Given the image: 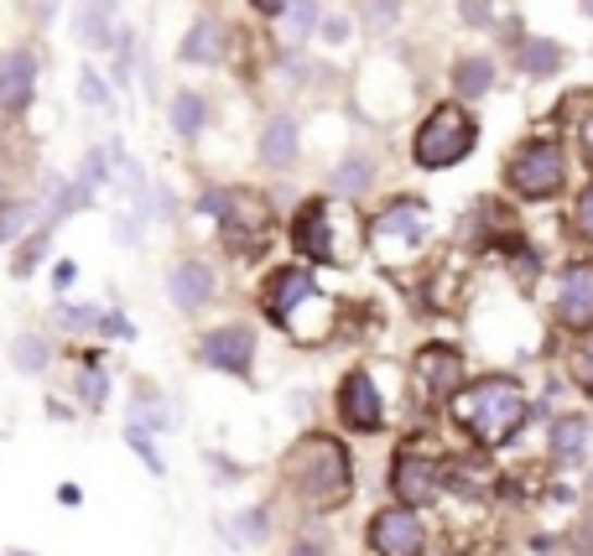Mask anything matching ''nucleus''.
Segmentation results:
<instances>
[{
    "label": "nucleus",
    "mask_w": 593,
    "mask_h": 556,
    "mask_svg": "<svg viewBox=\"0 0 593 556\" xmlns=\"http://www.w3.org/2000/svg\"><path fill=\"white\" fill-rule=\"evenodd\" d=\"M448 417L479 442V447H505V442L516 437L531 417V400H526L521 380H510V374H484L474 385H464V391L448 400Z\"/></svg>",
    "instance_id": "f257e3e1"
},
{
    "label": "nucleus",
    "mask_w": 593,
    "mask_h": 556,
    "mask_svg": "<svg viewBox=\"0 0 593 556\" xmlns=\"http://www.w3.org/2000/svg\"><path fill=\"white\" fill-rule=\"evenodd\" d=\"M286 473H292V484L302 489V499L312 510H338L355 494V464H349L344 442L323 437V432H308L286 453Z\"/></svg>",
    "instance_id": "f03ea898"
},
{
    "label": "nucleus",
    "mask_w": 593,
    "mask_h": 556,
    "mask_svg": "<svg viewBox=\"0 0 593 556\" xmlns=\"http://www.w3.org/2000/svg\"><path fill=\"white\" fill-rule=\"evenodd\" d=\"M474 140H479V125L464 104H437L422 120L417 140H411V157H417V166H428V172H443V166L464 162L474 151Z\"/></svg>",
    "instance_id": "7ed1b4c3"
},
{
    "label": "nucleus",
    "mask_w": 593,
    "mask_h": 556,
    "mask_svg": "<svg viewBox=\"0 0 593 556\" xmlns=\"http://www.w3.org/2000/svg\"><path fill=\"white\" fill-rule=\"evenodd\" d=\"M563 177H568V162H563V146H557V140H526V146H516V157L505 162L510 193H521L531 203L557 198V193H563Z\"/></svg>",
    "instance_id": "20e7f679"
},
{
    "label": "nucleus",
    "mask_w": 593,
    "mask_h": 556,
    "mask_svg": "<svg viewBox=\"0 0 593 556\" xmlns=\"http://www.w3.org/2000/svg\"><path fill=\"white\" fill-rule=\"evenodd\" d=\"M411 380L428 400H453L464 391V354L453 344H422L411 354Z\"/></svg>",
    "instance_id": "39448f33"
},
{
    "label": "nucleus",
    "mask_w": 593,
    "mask_h": 556,
    "mask_svg": "<svg viewBox=\"0 0 593 556\" xmlns=\"http://www.w3.org/2000/svg\"><path fill=\"white\" fill-rule=\"evenodd\" d=\"M391 494H396V505H411V510H428L437 505V494H443V464H432L422 453H396V464H391Z\"/></svg>",
    "instance_id": "423d86ee"
},
{
    "label": "nucleus",
    "mask_w": 593,
    "mask_h": 556,
    "mask_svg": "<svg viewBox=\"0 0 593 556\" xmlns=\"http://www.w3.org/2000/svg\"><path fill=\"white\" fill-rule=\"evenodd\" d=\"M198 365L219 374H250L256 365V333L245 323H224L198 338Z\"/></svg>",
    "instance_id": "0eeeda50"
},
{
    "label": "nucleus",
    "mask_w": 593,
    "mask_h": 556,
    "mask_svg": "<svg viewBox=\"0 0 593 556\" xmlns=\"http://www.w3.org/2000/svg\"><path fill=\"white\" fill-rule=\"evenodd\" d=\"M552 312H557V323L572 328V333H589L593 328V260L563 265L557 292H552Z\"/></svg>",
    "instance_id": "6e6552de"
},
{
    "label": "nucleus",
    "mask_w": 593,
    "mask_h": 556,
    "mask_svg": "<svg viewBox=\"0 0 593 556\" xmlns=\"http://www.w3.org/2000/svg\"><path fill=\"white\" fill-rule=\"evenodd\" d=\"M370 552L375 556H428V531L411 505H396V510H380L370 520Z\"/></svg>",
    "instance_id": "1a4fd4ad"
},
{
    "label": "nucleus",
    "mask_w": 593,
    "mask_h": 556,
    "mask_svg": "<svg viewBox=\"0 0 593 556\" xmlns=\"http://www.w3.org/2000/svg\"><path fill=\"white\" fill-rule=\"evenodd\" d=\"M338 421L349 432H365V437L385 427V400H380V385L370 380V370H355L338 385Z\"/></svg>",
    "instance_id": "9d476101"
},
{
    "label": "nucleus",
    "mask_w": 593,
    "mask_h": 556,
    "mask_svg": "<svg viewBox=\"0 0 593 556\" xmlns=\"http://www.w3.org/2000/svg\"><path fill=\"white\" fill-rule=\"evenodd\" d=\"M302 301H318V286H312V276L302 271V265H282V271H271L261 286V307L271 323L292 328V318H297V307Z\"/></svg>",
    "instance_id": "9b49d317"
},
{
    "label": "nucleus",
    "mask_w": 593,
    "mask_h": 556,
    "mask_svg": "<svg viewBox=\"0 0 593 556\" xmlns=\"http://www.w3.org/2000/svg\"><path fill=\"white\" fill-rule=\"evenodd\" d=\"M32 94H37V58L26 52V47H11V52H0V110H26L32 104Z\"/></svg>",
    "instance_id": "f8f14e48"
},
{
    "label": "nucleus",
    "mask_w": 593,
    "mask_h": 556,
    "mask_svg": "<svg viewBox=\"0 0 593 556\" xmlns=\"http://www.w3.org/2000/svg\"><path fill=\"white\" fill-rule=\"evenodd\" d=\"M292 245H297L308 260H338V250H333L329 203H323V198H312V203L297 209V219H292Z\"/></svg>",
    "instance_id": "ddd939ff"
},
{
    "label": "nucleus",
    "mask_w": 593,
    "mask_h": 556,
    "mask_svg": "<svg viewBox=\"0 0 593 556\" xmlns=\"http://www.w3.org/2000/svg\"><path fill=\"white\" fill-rule=\"evenodd\" d=\"M166 292L177 301V312H198V307L214 301V271L203 260H177L172 276H166Z\"/></svg>",
    "instance_id": "4468645a"
},
{
    "label": "nucleus",
    "mask_w": 593,
    "mask_h": 556,
    "mask_svg": "<svg viewBox=\"0 0 593 556\" xmlns=\"http://www.w3.org/2000/svg\"><path fill=\"white\" fill-rule=\"evenodd\" d=\"M115 0H78V11H73V37L84 47H104L115 42Z\"/></svg>",
    "instance_id": "2eb2a0df"
},
{
    "label": "nucleus",
    "mask_w": 593,
    "mask_h": 556,
    "mask_svg": "<svg viewBox=\"0 0 593 556\" xmlns=\"http://www.w3.org/2000/svg\"><path fill=\"white\" fill-rule=\"evenodd\" d=\"M302 151V136H297V120L292 115H271L261 125V162L265 166H292Z\"/></svg>",
    "instance_id": "dca6fc26"
},
{
    "label": "nucleus",
    "mask_w": 593,
    "mask_h": 556,
    "mask_svg": "<svg viewBox=\"0 0 593 556\" xmlns=\"http://www.w3.org/2000/svg\"><path fill=\"white\" fill-rule=\"evenodd\" d=\"M495 89V63L484 58V52H464L458 63H453V94H464V99H479V94Z\"/></svg>",
    "instance_id": "f3484780"
},
{
    "label": "nucleus",
    "mask_w": 593,
    "mask_h": 556,
    "mask_svg": "<svg viewBox=\"0 0 593 556\" xmlns=\"http://www.w3.org/2000/svg\"><path fill=\"white\" fill-rule=\"evenodd\" d=\"M177 58H183V63H219V22L214 16H198V22L188 26Z\"/></svg>",
    "instance_id": "a211bd4d"
},
{
    "label": "nucleus",
    "mask_w": 593,
    "mask_h": 556,
    "mask_svg": "<svg viewBox=\"0 0 593 556\" xmlns=\"http://www.w3.org/2000/svg\"><path fill=\"white\" fill-rule=\"evenodd\" d=\"M521 73L526 78H552V73L563 69V42H552V37H531V42H521Z\"/></svg>",
    "instance_id": "6ab92c4d"
},
{
    "label": "nucleus",
    "mask_w": 593,
    "mask_h": 556,
    "mask_svg": "<svg viewBox=\"0 0 593 556\" xmlns=\"http://www.w3.org/2000/svg\"><path fill=\"white\" fill-rule=\"evenodd\" d=\"M428 230V209L422 203H391V209L375 219V239L380 234H406V239H422Z\"/></svg>",
    "instance_id": "aec40b11"
},
{
    "label": "nucleus",
    "mask_w": 593,
    "mask_h": 556,
    "mask_svg": "<svg viewBox=\"0 0 593 556\" xmlns=\"http://www.w3.org/2000/svg\"><path fill=\"white\" fill-rule=\"evenodd\" d=\"M589 447V421L583 417H563V421H552V458H578Z\"/></svg>",
    "instance_id": "412c9836"
},
{
    "label": "nucleus",
    "mask_w": 593,
    "mask_h": 556,
    "mask_svg": "<svg viewBox=\"0 0 593 556\" xmlns=\"http://www.w3.org/2000/svg\"><path fill=\"white\" fill-rule=\"evenodd\" d=\"M48 359H52L48 338H37V333H22V338H11V365H16L22 374L48 370Z\"/></svg>",
    "instance_id": "4be33fe9"
},
{
    "label": "nucleus",
    "mask_w": 593,
    "mask_h": 556,
    "mask_svg": "<svg viewBox=\"0 0 593 556\" xmlns=\"http://www.w3.org/2000/svg\"><path fill=\"white\" fill-rule=\"evenodd\" d=\"M172 131L183 140H198V131H203V99L193 89H183L177 99H172Z\"/></svg>",
    "instance_id": "5701e85b"
},
{
    "label": "nucleus",
    "mask_w": 593,
    "mask_h": 556,
    "mask_svg": "<svg viewBox=\"0 0 593 556\" xmlns=\"http://www.w3.org/2000/svg\"><path fill=\"white\" fill-rule=\"evenodd\" d=\"M48 239H52V224H42L37 234H26L22 239V250H16V260H11V276L26 281L37 265H42V256H48Z\"/></svg>",
    "instance_id": "b1692460"
},
{
    "label": "nucleus",
    "mask_w": 593,
    "mask_h": 556,
    "mask_svg": "<svg viewBox=\"0 0 593 556\" xmlns=\"http://www.w3.org/2000/svg\"><path fill=\"white\" fill-rule=\"evenodd\" d=\"M370 172H375V162H370V157H349V162L333 166L329 187H333V193H359V187H370Z\"/></svg>",
    "instance_id": "393cba45"
},
{
    "label": "nucleus",
    "mask_w": 593,
    "mask_h": 556,
    "mask_svg": "<svg viewBox=\"0 0 593 556\" xmlns=\"http://www.w3.org/2000/svg\"><path fill=\"white\" fill-rule=\"evenodd\" d=\"M312 22H318V0H292L282 11V37L286 42H302L312 32Z\"/></svg>",
    "instance_id": "a878e982"
},
{
    "label": "nucleus",
    "mask_w": 593,
    "mask_h": 556,
    "mask_svg": "<svg viewBox=\"0 0 593 556\" xmlns=\"http://www.w3.org/2000/svg\"><path fill=\"white\" fill-rule=\"evenodd\" d=\"M78 99H84L89 110H104V104H110V84H104L95 69H78Z\"/></svg>",
    "instance_id": "bb28decb"
},
{
    "label": "nucleus",
    "mask_w": 593,
    "mask_h": 556,
    "mask_svg": "<svg viewBox=\"0 0 593 556\" xmlns=\"http://www.w3.org/2000/svg\"><path fill=\"white\" fill-rule=\"evenodd\" d=\"M131 432H166V411L151 406V400H136L131 406Z\"/></svg>",
    "instance_id": "cd10ccee"
},
{
    "label": "nucleus",
    "mask_w": 593,
    "mask_h": 556,
    "mask_svg": "<svg viewBox=\"0 0 593 556\" xmlns=\"http://www.w3.org/2000/svg\"><path fill=\"white\" fill-rule=\"evenodd\" d=\"M52 318H58L63 328H99V323H104L95 307H69V301H58V307H52Z\"/></svg>",
    "instance_id": "c85d7f7f"
},
{
    "label": "nucleus",
    "mask_w": 593,
    "mask_h": 556,
    "mask_svg": "<svg viewBox=\"0 0 593 556\" xmlns=\"http://www.w3.org/2000/svg\"><path fill=\"white\" fill-rule=\"evenodd\" d=\"M110 177V151H84V162H78V183L99 187Z\"/></svg>",
    "instance_id": "c756f323"
},
{
    "label": "nucleus",
    "mask_w": 593,
    "mask_h": 556,
    "mask_svg": "<svg viewBox=\"0 0 593 556\" xmlns=\"http://www.w3.org/2000/svg\"><path fill=\"white\" fill-rule=\"evenodd\" d=\"M26 224H32V203H11V209H0V245L16 239Z\"/></svg>",
    "instance_id": "7c9ffc66"
},
{
    "label": "nucleus",
    "mask_w": 593,
    "mask_h": 556,
    "mask_svg": "<svg viewBox=\"0 0 593 556\" xmlns=\"http://www.w3.org/2000/svg\"><path fill=\"white\" fill-rule=\"evenodd\" d=\"M572 230L583 234V239H593V183L578 193V203H572Z\"/></svg>",
    "instance_id": "2f4dec72"
},
{
    "label": "nucleus",
    "mask_w": 593,
    "mask_h": 556,
    "mask_svg": "<svg viewBox=\"0 0 593 556\" xmlns=\"http://www.w3.org/2000/svg\"><path fill=\"white\" fill-rule=\"evenodd\" d=\"M78 395H84V406H104V374L84 370L78 374Z\"/></svg>",
    "instance_id": "473e14b6"
},
{
    "label": "nucleus",
    "mask_w": 593,
    "mask_h": 556,
    "mask_svg": "<svg viewBox=\"0 0 593 556\" xmlns=\"http://www.w3.org/2000/svg\"><path fill=\"white\" fill-rule=\"evenodd\" d=\"M572 380H578V385L593 395V344H583L578 354H572Z\"/></svg>",
    "instance_id": "72a5a7b5"
},
{
    "label": "nucleus",
    "mask_w": 593,
    "mask_h": 556,
    "mask_svg": "<svg viewBox=\"0 0 593 556\" xmlns=\"http://www.w3.org/2000/svg\"><path fill=\"white\" fill-rule=\"evenodd\" d=\"M125 442H131V447L141 453V458H146V468H151V473H166V464H162V458H157V447L146 442V432H131V427H125Z\"/></svg>",
    "instance_id": "f704fd0d"
},
{
    "label": "nucleus",
    "mask_w": 593,
    "mask_h": 556,
    "mask_svg": "<svg viewBox=\"0 0 593 556\" xmlns=\"http://www.w3.org/2000/svg\"><path fill=\"white\" fill-rule=\"evenodd\" d=\"M458 11H464V22H469V26H490V22H495L490 0H458Z\"/></svg>",
    "instance_id": "c9c22d12"
},
{
    "label": "nucleus",
    "mask_w": 593,
    "mask_h": 556,
    "mask_svg": "<svg viewBox=\"0 0 593 556\" xmlns=\"http://www.w3.org/2000/svg\"><path fill=\"white\" fill-rule=\"evenodd\" d=\"M365 22L375 26V32L380 26H391L396 22V0H370V16H365Z\"/></svg>",
    "instance_id": "e433bc0d"
},
{
    "label": "nucleus",
    "mask_w": 593,
    "mask_h": 556,
    "mask_svg": "<svg viewBox=\"0 0 593 556\" xmlns=\"http://www.w3.org/2000/svg\"><path fill=\"white\" fill-rule=\"evenodd\" d=\"M323 37H329V42H344V37H349V22H344V16H329V22H323Z\"/></svg>",
    "instance_id": "4c0bfd02"
},
{
    "label": "nucleus",
    "mask_w": 593,
    "mask_h": 556,
    "mask_svg": "<svg viewBox=\"0 0 593 556\" xmlns=\"http://www.w3.org/2000/svg\"><path fill=\"white\" fill-rule=\"evenodd\" d=\"M99 328H104V333H120V338H136V328L125 323L120 312H110V318H104V323H99Z\"/></svg>",
    "instance_id": "58836bf2"
},
{
    "label": "nucleus",
    "mask_w": 593,
    "mask_h": 556,
    "mask_svg": "<svg viewBox=\"0 0 593 556\" xmlns=\"http://www.w3.org/2000/svg\"><path fill=\"white\" fill-rule=\"evenodd\" d=\"M250 5H256L261 16H271V22H282V11L292 5V0H250Z\"/></svg>",
    "instance_id": "ea45409f"
},
{
    "label": "nucleus",
    "mask_w": 593,
    "mask_h": 556,
    "mask_svg": "<svg viewBox=\"0 0 593 556\" xmlns=\"http://www.w3.org/2000/svg\"><path fill=\"white\" fill-rule=\"evenodd\" d=\"M239 531H245V535H261L265 520H261V515H245V520H239Z\"/></svg>",
    "instance_id": "a19ab883"
},
{
    "label": "nucleus",
    "mask_w": 593,
    "mask_h": 556,
    "mask_svg": "<svg viewBox=\"0 0 593 556\" xmlns=\"http://www.w3.org/2000/svg\"><path fill=\"white\" fill-rule=\"evenodd\" d=\"M58 499H63V505H78V499H84V489H78V484H63V489H58Z\"/></svg>",
    "instance_id": "79ce46f5"
},
{
    "label": "nucleus",
    "mask_w": 593,
    "mask_h": 556,
    "mask_svg": "<svg viewBox=\"0 0 593 556\" xmlns=\"http://www.w3.org/2000/svg\"><path fill=\"white\" fill-rule=\"evenodd\" d=\"M286 556H323V552H318V546H308V541H302V546H292V552H286Z\"/></svg>",
    "instance_id": "37998d69"
},
{
    "label": "nucleus",
    "mask_w": 593,
    "mask_h": 556,
    "mask_svg": "<svg viewBox=\"0 0 593 556\" xmlns=\"http://www.w3.org/2000/svg\"><path fill=\"white\" fill-rule=\"evenodd\" d=\"M583 146H589V162H593V120L583 125Z\"/></svg>",
    "instance_id": "c03bdc74"
},
{
    "label": "nucleus",
    "mask_w": 593,
    "mask_h": 556,
    "mask_svg": "<svg viewBox=\"0 0 593 556\" xmlns=\"http://www.w3.org/2000/svg\"><path fill=\"white\" fill-rule=\"evenodd\" d=\"M578 5H583V11H589V16H593V0H578Z\"/></svg>",
    "instance_id": "a18cd8bd"
},
{
    "label": "nucleus",
    "mask_w": 593,
    "mask_h": 556,
    "mask_svg": "<svg viewBox=\"0 0 593 556\" xmlns=\"http://www.w3.org/2000/svg\"><path fill=\"white\" fill-rule=\"evenodd\" d=\"M16 556H22V552H16Z\"/></svg>",
    "instance_id": "49530a36"
}]
</instances>
